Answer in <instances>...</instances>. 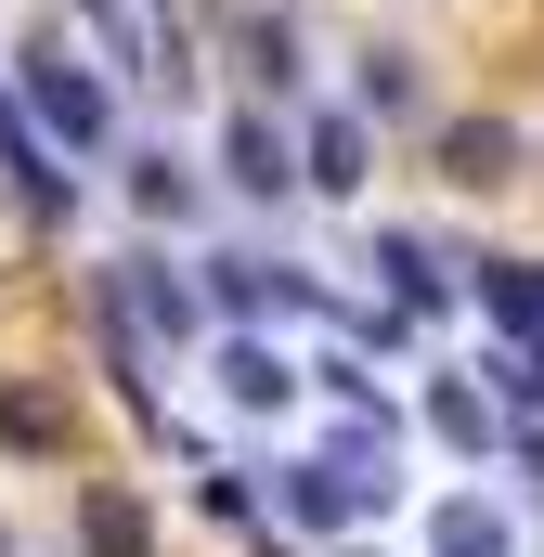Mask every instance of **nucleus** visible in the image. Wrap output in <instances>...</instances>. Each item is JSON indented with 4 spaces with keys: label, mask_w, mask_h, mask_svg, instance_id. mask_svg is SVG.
Wrapping results in <instances>:
<instances>
[{
    "label": "nucleus",
    "mask_w": 544,
    "mask_h": 557,
    "mask_svg": "<svg viewBox=\"0 0 544 557\" xmlns=\"http://www.w3.org/2000/svg\"><path fill=\"white\" fill-rule=\"evenodd\" d=\"M0 169H13V195H26V221H65V169H52V156L26 143V117H13V104H0Z\"/></svg>",
    "instance_id": "nucleus-14"
},
{
    "label": "nucleus",
    "mask_w": 544,
    "mask_h": 557,
    "mask_svg": "<svg viewBox=\"0 0 544 557\" xmlns=\"http://www.w3.org/2000/svg\"><path fill=\"white\" fill-rule=\"evenodd\" d=\"M0 557H13V532H0Z\"/></svg>",
    "instance_id": "nucleus-19"
},
{
    "label": "nucleus",
    "mask_w": 544,
    "mask_h": 557,
    "mask_svg": "<svg viewBox=\"0 0 544 557\" xmlns=\"http://www.w3.org/2000/svg\"><path fill=\"white\" fill-rule=\"evenodd\" d=\"M104 298H118V311H131L143 337H169V350H182V337H195V285L169 273V260H118V273H104Z\"/></svg>",
    "instance_id": "nucleus-5"
},
{
    "label": "nucleus",
    "mask_w": 544,
    "mask_h": 557,
    "mask_svg": "<svg viewBox=\"0 0 544 557\" xmlns=\"http://www.w3.org/2000/svg\"><path fill=\"white\" fill-rule=\"evenodd\" d=\"M350 104H363V117H415V104H428L415 52H390V39H376V52H350Z\"/></svg>",
    "instance_id": "nucleus-13"
},
{
    "label": "nucleus",
    "mask_w": 544,
    "mask_h": 557,
    "mask_svg": "<svg viewBox=\"0 0 544 557\" xmlns=\"http://www.w3.org/2000/svg\"><path fill=\"white\" fill-rule=\"evenodd\" d=\"M506 467H519V480L544 493V416H519V441H506Z\"/></svg>",
    "instance_id": "nucleus-18"
},
{
    "label": "nucleus",
    "mask_w": 544,
    "mask_h": 557,
    "mask_svg": "<svg viewBox=\"0 0 544 557\" xmlns=\"http://www.w3.org/2000/svg\"><path fill=\"white\" fill-rule=\"evenodd\" d=\"M78 557H156V519H143L131 480H91L78 493Z\"/></svg>",
    "instance_id": "nucleus-7"
},
{
    "label": "nucleus",
    "mask_w": 544,
    "mask_h": 557,
    "mask_svg": "<svg viewBox=\"0 0 544 557\" xmlns=\"http://www.w3.org/2000/svg\"><path fill=\"white\" fill-rule=\"evenodd\" d=\"M221 403H247V416H285V403H298V363H285L272 337H221Z\"/></svg>",
    "instance_id": "nucleus-9"
},
{
    "label": "nucleus",
    "mask_w": 544,
    "mask_h": 557,
    "mask_svg": "<svg viewBox=\"0 0 544 557\" xmlns=\"http://www.w3.org/2000/svg\"><path fill=\"white\" fill-rule=\"evenodd\" d=\"M26 117L65 143V156H104V143H118V91H104L65 39H39V52H26Z\"/></svg>",
    "instance_id": "nucleus-1"
},
{
    "label": "nucleus",
    "mask_w": 544,
    "mask_h": 557,
    "mask_svg": "<svg viewBox=\"0 0 544 557\" xmlns=\"http://www.w3.org/2000/svg\"><path fill=\"white\" fill-rule=\"evenodd\" d=\"M221 182H234V195H260V208H285V195H298V143L247 104V117L221 131Z\"/></svg>",
    "instance_id": "nucleus-4"
},
{
    "label": "nucleus",
    "mask_w": 544,
    "mask_h": 557,
    "mask_svg": "<svg viewBox=\"0 0 544 557\" xmlns=\"http://www.w3.org/2000/svg\"><path fill=\"white\" fill-rule=\"evenodd\" d=\"M532 156H544V143L519 131V117H441V143H428V169H441L454 195H506Z\"/></svg>",
    "instance_id": "nucleus-2"
},
{
    "label": "nucleus",
    "mask_w": 544,
    "mask_h": 557,
    "mask_svg": "<svg viewBox=\"0 0 544 557\" xmlns=\"http://www.w3.org/2000/svg\"><path fill=\"white\" fill-rule=\"evenodd\" d=\"M428 428H441L467 467H480V454H506V416H493V389H480V376H428Z\"/></svg>",
    "instance_id": "nucleus-10"
},
{
    "label": "nucleus",
    "mask_w": 544,
    "mask_h": 557,
    "mask_svg": "<svg viewBox=\"0 0 544 557\" xmlns=\"http://www.w3.org/2000/svg\"><path fill=\"white\" fill-rule=\"evenodd\" d=\"M467 273H480L493 337H544V260H467Z\"/></svg>",
    "instance_id": "nucleus-11"
},
{
    "label": "nucleus",
    "mask_w": 544,
    "mask_h": 557,
    "mask_svg": "<svg viewBox=\"0 0 544 557\" xmlns=\"http://www.w3.org/2000/svg\"><path fill=\"white\" fill-rule=\"evenodd\" d=\"M363 156H376V117H363V104H324V117L298 131V182H311V195H363V182H376Z\"/></svg>",
    "instance_id": "nucleus-3"
},
{
    "label": "nucleus",
    "mask_w": 544,
    "mask_h": 557,
    "mask_svg": "<svg viewBox=\"0 0 544 557\" xmlns=\"http://www.w3.org/2000/svg\"><path fill=\"white\" fill-rule=\"evenodd\" d=\"M428 557H519V519L493 493H441L428 506Z\"/></svg>",
    "instance_id": "nucleus-6"
},
{
    "label": "nucleus",
    "mask_w": 544,
    "mask_h": 557,
    "mask_svg": "<svg viewBox=\"0 0 544 557\" xmlns=\"http://www.w3.org/2000/svg\"><path fill=\"white\" fill-rule=\"evenodd\" d=\"M0 454H26V467L65 454V403H52L39 376H0Z\"/></svg>",
    "instance_id": "nucleus-12"
},
{
    "label": "nucleus",
    "mask_w": 544,
    "mask_h": 557,
    "mask_svg": "<svg viewBox=\"0 0 544 557\" xmlns=\"http://www.w3.org/2000/svg\"><path fill=\"white\" fill-rule=\"evenodd\" d=\"M234 65H247L260 91H298V26H285V13H234Z\"/></svg>",
    "instance_id": "nucleus-15"
},
{
    "label": "nucleus",
    "mask_w": 544,
    "mask_h": 557,
    "mask_svg": "<svg viewBox=\"0 0 544 557\" xmlns=\"http://www.w3.org/2000/svg\"><path fill=\"white\" fill-rule=\"evenodd\" d=\"M131 208L143 221H195V169L182 156H131Z\"/></svg>",
    "instance_id": "nucleus-16"
},
{
    "label": "nucleus",
    "mask_w": 544,
    "mask_h": 557,
    "mask_svg": "<svg viewBox=\"0 0 544 557\" xmlns=\"http://www.w3.org/2000/svg\"><path fill=\"white\" fill-rule=\"evenodd\" d=\"M363 273H376L390 311H441V298H454V273H441V247H428V234H376V260H363Z\"/></svg>",
    "instance_id": "nucleus-8"
},
{
    "label": "nucleus",
    "mask_w": 544,
    "mask_h": 557,
    "mask_svg": "<svg viewBox=\"0 0 544 557\" xmlns=\"http://www.w3.org/2000/svg\"><path fill=\"white\" fill-rule=\"evenodd\" d=\"M493 389H506L519 416H544V337H506V350H493Z\"/></svg>",
    "instance_id": "nucleus-17"
}]
</instances>
